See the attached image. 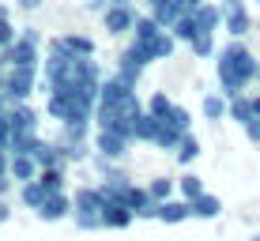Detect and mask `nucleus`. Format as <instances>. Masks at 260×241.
Wrapping results in <instances>:
<instances>
[{
    "mask_svg": "<svg viewBox=\"0 0 260 241\" xmlns=\"http://www.w3.org/2000/svg\"><path fill=\"white\" fill-rule=\"evenodd\" d=\"M215 64H219V83H222V94L226 98H238V94H249L253 79H260V60L249 53L241 42H230L226 49L215 53Z\"/></svg>",
    "mask_w": 260,
    "mask_h": 241,
    "instance_id": "f257e3e1",
    "label": "nucleus"
},
{
    "mask_svg": "<svg viewBox=\"0 0 260 241\" xmlns=\"http://www.w3.org/2000/svg\"><path fill=\"white\" fill-rule=\"evenodd\" d=\"M132 42H136L140 49H147V53H151V60H170V53L177 49L174 30H166V26L158 23L155 15H140V19H136Z\"/></svg>",
    "mask_w": 260,
    "mask_h": 241,
    "instance_id": "f03ea898",
    "label": "nucleus"
},
{
    "mask_svg": "<svg viewBox=\"0 0 260 241\" xmlns=\"http://www.w3.org/2000/svg\"><path fill=\"white\" fill-rule=\"evenodd\" d=\"M34 83H38V68H12L8 64V76L4 83H0V91H4L12 102H26L34 91Z\"/></svg>",
    "mask_w": 260,
    "mask_h": 241,
    "instance_id": "7ed1b4c3",
    "label": "nucleus"
},
{
    "mask_svg": "<svg viewBox=\"0 0 260 241\" xmlns=\"http://www.w3.org/2000/svg\"><path fill=\"white\" fill-rule=\"evenodd\" d=\"M136 4H113V8H106L102 12V26H106V34H128V30H136Z\"/></svg>",
    "mask_w": 260,
    "mask_h": 241,
    "instance_id": "20e7f679",
    "label": "nucleus"
},
{
    "mask_svg": "<svg viewBox=\"0 0 260 241\" xmlns=\"http://www.w3.org/2000/svg\"><path fill=\"white\" fill-rule=\"evenodd\" d=\"M147 64H151V53H147V49H140L136 42H132V46L121 53L117 76H121V79H128V83L136 87V83H140V76H143V68H147Z\"/></svg>",
    "mask_w": 260,
    "mask_h": 241,
    "instance_id": "39448f33",
    "label": "nucleus"
},
{
    "mask_svg": "<svg viewBox=\"0 0 260 241\" xmlns=\"http://www.w3.org/2000/svg\"><path fill=\"white\" fill-rule=\"evenodd\" d=\"M38 49H42V46H34V42H26L23 34H19V42L4 49V60H8L12 68H38V60H42Z\"/></svg>",
    "mask_w": 260,
    "mask_h": 241,
    "instance_id": "423d86ee",
    "label": "nucleus"
},
{
    "mask_svg": "<svg viewBox=\"0 0 260 241\" xmlns=\"http://www.w3.org/2000/svg\"><path fill=\"white\" fill-rule=\"evenodd\" d=\"M72 211H76V200H72L68 192H53L46 203H42L38 211H34V215H38L42 222H60V219H68Z\"/></svg>",
    "mask_w": 260,
    "mask_h": 241,
    "instance_id": "0eeeda50",
    "label": "nucleus"
},
{
    "mask_svg": "<svg viewBox=\"0 0 260 241\" xmlns=\"http://www.w3.org/2000/svg\"><path fill=\"white\" fill-rule=\"evenodd\" d=\"M192 219V208L185 196H174V200L158 203V222H166V226H181V222Z\"/></svg>",
    "mask_w": 260,
    "mask_h": 241,
    "instance_id": "6e6552de",
    "label": "nucleus"
},
{
    "mask_svg": "<svg viewBox=\"0 0 260 241\" xmlns=\"http://www.w3.org/2000/svg\"><path fill=\"white\" fill-rule=\"evenodd\" d=\"M189 208H192V219H200V222H211V219L222 215V200L215 192H204L196 200H189Z\"/></svg>",
    "mask_w": 260,
    "mask_h": 241,
    "instance_id": "1a4fd4ad",
    "label": "nucleus"
},
{
    "mask_svg": "<svg viewBox=\"0 0 260 241\" xmlns=\"http://www.w3.org/2000/svg\"><path fill=\"white\" fill-rule=\"evenodd\" d=\"M38 174H42V166H38V158H34V155H12V177L19 185L38 181Z\"/></svg>",
    "mask_w": 260,
    "mask_h": 241,
    "instance_id": "9d476101",
    "label": "nucleus"
},
{
    "mask_svg": "<svg viewBox=\"0 0 260 241\" xmlns=\"http://www.w3.org/2000/svg\"><path fill=\"white\" fill-rule=\"evenodd\" d=\"M200 110H204V117H208V121H222V117L230 113V98L222 94V91L204 94V106H200Z\"/></svg>",
    "mask_w": 260,
    "mask_h": 241,
    "instance_id": "9b49d317",
    "label": "nucleus"
},
{
    "mask_svg": "<svg viewBox=\"0 0 260 241\" xmlns=\"http://www.w3.org/2000/svg\"><path fill=\"white\" fill-rule=\"evenodd\" d=\"M230 121H238L241 128H245L249 121H256V113H253V94H238V98H230Z\"/></svg>",
    "mask_w": 260,
    "mask_h": 241,
    "instance_id": "f8f14e48",
    "label": "nucleus"
},
{
    "mask_svg": "<svg viewBox=\"0 0 260 241\" xmlns=\"http://www.w3.org/2000/svg\"><path fill=\"white\" fill-rule=\"evenodd\" d=\"M222 26H226V34H230V38H245V34L253 30L249 8H245V12H230V15H222Z\"/></svg>",
    "mask_w": 260,
    "mask_h": 241,
    "instance_id": "ddd939ff",
    "label": "nucleus"
},
{
    "mask_svg": "<svg viewBox=\"0 0 260 241\" xmlns=\"http://www.w3.org/2000/svg\"><path fill=\"white\" fill-rule=\"evenodd\" d=\"M19 200H23L30 211H38L42 203L49 200V192H46V185H42V181H26V185H19Z\"/></svg>",
    "mask_w": 260,
    "mask_h": 241,
    "instance_id": "4468645a",
    "label": "nucleus"
},
{
    "mask_svg": "<svg viewBox=\"0 0 260 241\" xmlns=\"http://www.w3.org/2000/svg\"><path fill=\"white\" fill-rule=\"evenodd\" d=\"M174 158H177L181 166L196 162V158H200V140H196L192 132H185V136H181V144H177V151H174Z\"/></svg>",
    "mask_w": 260,
    "mask_h": 241,
    "instance_id": "2eb2a0df",
    "label": "nucleus"
},
{
    "mask_svg": "<svg viewBox=\"0 0 260 241\" xmlns=\"http://www.w3.org/2000/svg\"><path fill=\"white\" fill-rule=\"evenodd\" d=\"M147 192L155 196L158 203H166V200H174L177 196V177H151V185H147Z\"/></svg>",
    "mask_w": 260,
    "mask_h": 241,
    "instance_id": "dca6fc26",
    "label": "nucleus"
},
{
    "mask_svg": "<svg viewBox=\"0 0 260 241\" xmlns=\"http://www.w3.org/2000/svg\"><path fill=\"white\" fill-rule=\"evenodd\" d=\"M204 177L200 174H181L177 177V196H185V200H196V196H204Z\"/></svg>",
    "mask_w": 260,
    "mask_h": 241,
    "instance_id": "f3484780",
    "label": "nucleus"
},
{
    "mask_svg": "<svg viewBox=\"0 0 260 241\" xmlns=\"http://www.w3.org/2000/svg\"><path fill=\"white\" fill-rule=\"evenodd\" d=\"M60 42H64V49L76 53V57H91V53H94V42L87 38V34H64Z\"/></svg>",
    "mask_w": 260,
    "mask_h": 241,
    "instance_id": "a211bd4d",
    "label": "nucleus"
},
{
    "mask_svg": "<svg viewBox=\"0 0 260 241\" xmlns=\"http://www.w3.org/2000/svg\"><path fill=\"white\" fill-rule=\"evenodd\" d=\"M196 19L204 23V30H219L222 26V8L219 4H204V8H196Z\"/></svg>",
    "mask_w": 260,
    "mask_h": 241,
    "instance_id": "6ab92c4d",
    "label": "nucleus"
},
{
    "mask_svg": "<svg viewBox=\"0 0 260 241\" xmlns=\"http://www.w3.org/2000/svg\"><path fill=\"white\" fill-rule=\"evenodd\" d=\"M38 181L46 185V192H49V196H53V192H68V189H64V169H42Z\"/></svg>",
    "mask_w": 260,
    "mask_h": 241,
    "instance_id": "aec40b11",
    "label": "nucleus"
},
{
    "mask_svg": "<svg viewBox=\"0 0 260 241\" xmlns=\"http://www.w3.org/2000/svg\"><path fill=\"white\" fill-rule=\"evenodd\" d=\"M170 110H174V98H166L162 91L147 98V113H155L158 121H166V117H170Z\"/></svg>",
    "mask_w": 260,
    "mask_h": 241,
    "instance_id": "412c9836",
    "label": "nucleus"
},
{
    "mask_svg": "<svg viewBox=\"0 0 260 241\" xmlns=\"http://www.w3.org/2000/svg\"><path fill=\"white\" fill-rule=\"evenodd\" d=\"M189 49L196 53V57H215V53H219L215 49V34H200L196 42H189Z\"/></svg>",
    "mask_w": 260,
    "mask_h": 241,
    "instance_id": "4be33fe9",
    "label": "nucleus"
},
{
    "mask_svg": "<svg viewBox=\"0 0 260 241\" xmlns=\"http://www.w3.org/2000/svg\"><path fill=\"white\" fill-rule=\"evenodd\" d=\"M19 34L26 42H34V46H42V34H38V26H19Z\"/></svg>",
    "mask_w": 260,
    "mask_h": 241,
    "instance_id": "5701e85b",
    "label": "nucleus"
},
{
    "mask_svg": "<svg viewBox=\"0 0 260 241\" xmlns=\"http://www.w3.org/2000/svg\"><path fill=\"white\" fill-rule=\"evenodd\" d=\"M15 185H19V181H15L12 174H8V177H0V196H4V200H8V192H12Z\"/></svg>",
    "mask_w": 260,
    "mask_h": 241,
    "instance_id": "b1692460",
    "label": "nucleus"
},
{
    "mask_svg": "<svg viewBox=\"0 0 260 241\" xmlns=\"http://www.w3.org/2000/svg\"><path fill=\"white\" fill-rule=\"evenodd\" d=\"M87 8H91V12H98V15H102L106 8H113V0H87Z\"/></svg>",
    "mask_w": 260,
    "mask_h": 241,
    "instance_id": "393cba45",
    "label": "nucleus"
},
{
    "mask_svg": "<svg viewBox=\"0 0 260 241\" xmlns=\"http://www.w3.org/2000/svg\"><path fill=\"white\" fill-rule=\"evenodd\" d=\"M15 8H23V12H38L42 0H15Z\"/></svg>",
    "mask_w": 260,
    "mask_h": 241,
    "instance_id": "a878e982",
    "label": "nucleus"
},
{
    "mask_svg": "<svg viewBox=\"0 0 260 241\" xmlns=\"http://www.w3.org/2000/svg\"><path fill=\"white\" fill-rule=\"evenodd\" d=\"M8 219H12V203L0 196V222H8Z\"/></svg>",
    "mask_w": 260,
    "mask_h": 241,
    "instance_id": "bb28decb",
    "label": "nucleus"
},
{
    "mask_svg": "<svg viewBox=\"0 0 260 241\" xmlns=\"http://www.w3.org/2000/svg\"><path fill=\"white\" fill-rule=\"evenodd\" d=\"M8 110H12V98H8L4 91H0V117H4V113H8Z\"/></svg>",
    "mask_w": 260,
    "mask_h": 241,
    "instance_id": "cd10ccee",
    "label": "nucleus"
},
{
    "mask_svg": "<svg viewBox=\"0 0 260 241\" xmlns=\"http://www.w3.org/2000/svg\"><path fill=\"white\" fill-rule=\"evenodd\" d=\"M208 4V0H185V8H189V12H196V8H204Z\"/></svg>",
    "mask_w": 260,
    "mask_h": 241,
    "instance_id": "c85d7f7f",
    "label": "nucleus"
},
{
    "mask_svg": "<svg viewBox=\"0 0 260 241\" xmlns=\"http://www.w3.org/2000/svg\"><path fill=\"white\" fill-rule=\"evenodd\" d=\"M0 19H12V12H8V4H0Z\"/></svg>",
    "mask_w": 260,
    "mask_h": 241,
    "instance_id": "c756f323",
    "label": "nucleus"
},
{
    "mask_svg": "<svg viewBox=\"0 0 260 241\" xmlns=\"http://www.w3.org/2000/svg\"><path fill=\"white\" fill-rule=\"evenodd\" d=\"M143 4H151V8H155V4H162V0H143Z\"/></svg>",
    "mask_w": 260,
    "mask_h": 241,
    "instance_id": "7c9ffc66",
    "label": "nucleus"
},
{
    "mask_svg": "<svg viewBox=\"0 0 260 241\" xmlns=\"http://www.w3.org/2000/svg\"><path fill=\"white\" fill-rule=\"evenodd\" d=\"M249 241H260V234H253V237H249Z\"/></svg>",
    "mask_w": 260,
    "mask_h": 241,
    "instance_id": "2f4dec72",
    "label": "nucleus"
},
{
    "mask_svg": "<svg viewBox=\"0 0 260 241\" xmlns=\"http://www.w3.org/2000/svg\"><path fill=\"white\" fill-rule=\"evenodd\" d=\"M256 4H260V0H256Z\"/></svg>",
    "mask_w": 260,
    "mask_h": 241,
    "instance_id": "473e14b6",
    "label": "nucleus"
}]
</instances>
